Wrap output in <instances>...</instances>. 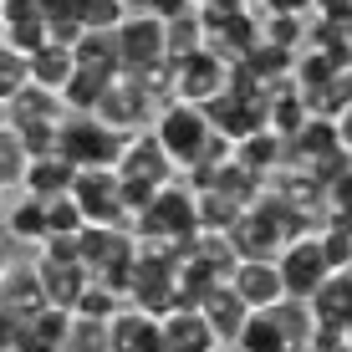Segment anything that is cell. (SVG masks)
Listing matches in <instances>:
<instances>
[{"label": "cell", "mask_w": 352, "mask_h": 352, "mask_svg": "<svg viewBox=\"0 0 352 352\" xmlns=\"http://www.w3.org/2000/svg\"><path fill=\"white\" fill-rule=\"evenodd\" d=\"M148 133L159 138V148L168 153V164H174L179 174H189V168L199 164V153L210 148V138H214L204 107H189V102H164L159 113H153Z\"/></svg>", "instance_id": "cell-1"}, {"label": "cell", "mask_w": 352, "mask_h": 352, "mask_svg": "<svg viewBox=\"0 0 352 352\" xmlns=\"http://www.w3.org/2000/svg\"><path fill=\"white\" fill-rule=\"evenodd\" d=\"M31 271H36V281H41V291H46V307H56V311H72V301H77L82 286L92 281L87 265L77 261V240H46L41 256L31 261Z\"/></svg>", "instance_id": "cell-2"}, {"label": "cell", "mask_w": 352, "mask_h": 352, "mask_svg": "<svg viewBox=\"0 0 352 352\" xmlns=\"http://www.w3.org/2000/svg\"><path fill=\"white\" fill-rule=\"evenodd\" d=\"M153 113H159V102H153L148 92H143L138 77H113L97 97L92 118L102 128H113L118 138H133V133H148L153 128Z\"/></svg>", "instance_id": "cell-3"}, {"label": "cell", "mask_w": 352, "mask_h": 352, "mask_svg": "<svg viewBox=\"0 0 352 352\" xmlns=\"http://www.w3.org/2000/svg\"><path fill=\"white\" fill-rule=\"evenodd\" d=\"M56 153L72 168H118V153H123V138L113 128H102L97 118H62L56 128Z\"/></svg>", "instance_id": "cell-4"}, {"label": "cell", "mask_w": 352, "mask_h": 352, "mask_svg": "<svg viewBox=\"0 0 352 352\" xmlns=\"http://www.w3.org/2000/svg\"><path fill=\"white\" fill-rule=\"evenodd\" d=\"M67 199L77 204L82 225L123 230V204H118V168H77Z\"/></svg>", "instance_id": "cell-5"}, {"label": "cell", "mask_w": 352, "mask_h": 352, "mask_svg": "<svg viewBox=\"0 0 352 352\" xmlns=\"http://www.w3.org/2000/svg\"><path fill=\"white\" fill-rule=\"evenodd\" d=\"M113 41H118V72L123 77H143L148 67L164 62V21L143 16V10H128Z\"/></svg>", "instance_id": "cell-6"}, {"label": "cell", "mask_w": 352, "mask_h": 352, "mask_svg": "<svg viewBox=\"0 0 352 352\" xmlns=\"http://www.w3.org/2000/svg\"><path fill=\"white\" fill-rule=\"evenodd\" d=\"M225 82H230V62H220L210 46H199V52H189V56L174 62V102L204 107V102H214V97L225 92Z\"/></svg>", "instance_id": "cell-7"}, {"label": "cell", "mask_w": 352, "mask_h": 352, "mask_svg": "<svg viewBox=\"0 0 352 352\" xmlns=\"http://www.w3.org/2000/svg\"><path fill=\"white\" fill-rule=\"evenodd\" d=\"M276 271H281V286L291 301H307L311 291H317L327 276V256L317 245V230H307V235H296L291 245H281V256H276Z\"/></svg>", "instance_id": "cell-8"}, {"label": "cell", "mask_w": 352, "mask_h": 352, "mask_svg": "<svg viewBox=\"0 0 352 352\" xmlns=\"http://www.w3.org/2000/svg\"><path fill=\"white\" fill-rule=\"evenodd\" d=\"M118 179H143V184L164 189L179 179V168L168 164V153L159 148L153 133H133V138H123V153H118Z\"/></svg>", "instance_id": "cell-9"}, {"label": "cell", "mask_w": 352, "mask_h": 352, "mask_svg": "<svg viewBox=\"0 0 352 352\" xmlns=\"http://www.w3.org/2000/svg\"><path fill=\"white\" fill-rule=\"evenodd\" d=\"M225 286L235 291L250 311H271L276 301H286V286H281L276 261H235V271H230Z\"/></svg>", "instance_id": "cell-10"}, {"label": "cell", "mask_w": 352, "mask_h": 352, "mask_svg": "<svg viewBox=\"0 0 352 352\" xmlns=\"http://www.w3.org/2000/svg\"><path fill=\"white\" fill-rule=\"evenodd\" d=\"M307 311L317 332H347L352 327V271H337L307 296Z\"/></svg>", "instance_id": "cell-11"}, {"label": "cell", "mask_w": 352, "mask_h": 352, "mask_svg": "<svg viewBox=\"0 0 352 352\" xmlns=\"http://www.w3.org/2000/svg\"><path fill=\"white\" fill-rule=\"evenodd\" d=\"M62 118H67V113H62V97L46 92V87H31V82H26V87H21V92L6 102V128H10V133L56 128Z\"/></svg>", "instance_id": "cell-12"}, {"label": "cell", "mask_w": 352, "mask_h": 352, "mask_svg": "<svg viewBox=\"0 0 352 352\" xmlns=\"http://www.w3.org/2000/svg\"><path fill=\"white\" fill-rule=\"evenodd\" d=\"M214 332L204 327L199 311L174 307L168 317H159V352H214Z\"/></svg>", "instance_id": "cell-13"}, {"label": "cell", "mask_w": 352, "mask_h": 352, "mask_svg": "<svg viewBox=\"0 0 352 352\" xmlns=\"http://www.w3.org/2000/svg\"><path fill=\"white\" fill-rule=\"evenodd\" d=\"M194 311L204 317V327L214 332V342H220V347H235L240 327L250 322V307H245V301H240L230 286H214V291H210V296H204Z\"/></svg>", "instance_id": "cell-14"}, {"label": "cell", "mask_w": 352, "mask_h": 352, "mask_svg": "<svg viewBox=\"0 0 352 352\" xmlns=\"http://www.w3.org/2000/svg\"><path fill=\"white\" fill-rule=\"evenodd\" d=\"M107 352H159V317L123 307L107 322Z\"/></svg>", "instance_id": "cell-15"}, {"label": "cell", "mask_w": 352, "mask_h": 352, "mask_svg": "<svg viewBox=\"0 0 352 352\" xmlns=\"http://www.w3.org/2000/svg\"><path fill=\"white\" fill-rule=\"evenodd\" d=\"M41 307H46V291H41V281H36V271L31 265H10V271L0 276V311L16 317V322H26Z\"/></svg>", "instance_id": "cell-16"}, {"label": "cell", "mask_w": 352, "mask_h": 352, "mask_svg": "<svg viewBox=\"0 0 352 352\" xmlns=\"http://www.w3.org/2000/svg\"><path fill=\"white\" fill-rule=\"evenodd\" d=\"M72 179H77V168H72L62 153H52V159H26L21 194H26V199H62L72 189Z\"/></svg>", "instance_id": "cell-17"}, {"label": "cell", "mask_w": 352, "mask_h": 352, "mask_svg": "<svg viewBox=\"0 0 352 352\" xmlns=\"http://www.w3.org/2000/svg\"><path fill=\"white\" fill-rule=\"evenodd\" d=\"M67 311H56V307H41L36 317H26L16 327V347L10 352H62L67 342Z\"/></svg>", "instance_id": "cell-18"}, {"label": "cell", "mask_w": 352, "mask_h": 352, "mask_svg": "<svg viewBox=\"0 0 352 352\" xmlns=\"http://www.w3.org/2000/svg\"><path fill=\"white\" fill-rule=\"evenodd\" d=\"M72 67L92 72V77H102V82L123 77V72H118V41H113V31H82L77 46H72Z\"/></svg>", "instance_id": "cell-19"}, {"label": "cell", "mask_w": 352, "mask_h": 352, "mask_svg": "<svg viewBox=\"0 0 352 352\" xmlns=\"http://www.w3.org/2000/svg\"><path fill=\"white\" fill-rule=\"evenodd\" d=\"M0 230H6L10 245H16V240H21V245H46V204L21 194L16 204L0 210Z\"/></svg>", "instance_id": "cell-20"}, {"label": "cell", "mask_w": 352, "mask_h": 352, "mask_svg": "<svg viewBox=\"0 0 352 352\" xmlns=\"http://www.w3.org/2000/svg\"><path fill=\"white\" fill-rule=\"evenodd\" d=\"M72 52L67 46H56V41H46V46H36V52L26 56V77H31V87H46V92H62L67 82H72Z\"/></svg>", "instance_id": "cell-21"}, {"label": "cell", "mask_w": 352, "mask_h": 352, "mask_svg": "<svg viewBox=\"0 0 352 352\" xmlns=\"http://www.w3.org/2000/svg\"><path fill=\"white\" fill-rule=\"evenodd\" d=\"M230 159H235L245 174H256L261 184H265V174H276V168H281V138L261 128V133H250V138H240Z\"/></svg>", "instance_id": "cell-22"}, {"label": "cell", "mask_w": 352, "mask_h": 352, "mask_svg": "<svg viewBox=\"0 0 352 352\" xmlns=\"http://www.w3.org/2000/svg\"><path fill=\"white\" fill-rule=\"evenodd\" d=\"M271 327L281 332V342H286V352H307V342H311V332H317V322H311V311H307V301H276L271 311Z\"/></svg>", "instance_id": "cell-23"}, {"label": "cell", "mask_w": 352, "mask_h": 352, "mask_svg": "<svg viewBox=\"0 0 352 352\" xmlns=\"http://www.w3.org/2000/svg\"><path fill=\"white\" fill-rule=\"evenodd\" d=\"M199 46H204V21H199V10H184V16L164 21V56H168V62L199 52Z\"/></svg>", "instance_id": "cell-24"}, {"label": "cell", "mask_w": 352, "mask_h": 352, "mask_svg": "<svg viewBox=\"0 0 352 352\" xmlns=\"http://www.w3.org/2000/svg\"><path fill=\"white\" fill-rule=\"evenodd\" d=\"M118 311H123V296H113L107 286L87 281V286H82V296L72 301V311H67V317H77V322H102V327H107V322L118 317Z\"/></svg>", "instance_id": "cell-25"}, {"label": "cell", "mask_w": 352, "mask_h": 352, "mask_svg": "<svg viewBox=\"0 0 352 352\" xmlns=\"http://www.w3.org/2000/svg\"><path fill=\"white\" fill-rule=\"evenodd\" d=\"M128 10H133L128 0H72V16L82 31H118Z\"/></svg>", "instance_id": "cell-26"}, {"label": "cell", "mask_w": 352, "mask_h": 352, "mask_svg": "<svg viewBox=\"0 0 352 352\" xmlns=\"http://www.w3.org/2000/svg\"><path fill=\"white\" fill-rule=\"evenodd\" d=\"M352 107V72H337L332 82H327L322 92H311L307 97V113L311 118H322V123H332L337 113H347Z\"/></svg>", "instance_id": "cell-27"}, {"label": "cell", "mask_w": 352, "mask_h": 352, "mask_svg": "<svg viewBox=\"0 0 352 352\" xmlns=\"http://www.w3.org/2000/svg\"><path fill=\"white\" fill-rule=\"evenodd\" d=\"M261 41L281 46V52H301L307 46V16H261Z\"/></svg>", "instance_id": "cell-28"}, {"label": "cell", "mask_w": 352, "mask_h": 352, "mask_svg": "<svg viewBox=\"0 0 352 352\" xmlns=\"http://www.w3.org/2000/svg\"><path fill=\"white\" fill-rule=\"evenodd\" d=\"M230 352H286V342H281V332L271 327L265 311H250V322L240 327V337H235Z\"/></svg>", "instance_id": "cell-29"}, {"label": "cell", "mask_w": 352, "mask_h": 352, "mask_svg": "<svg viewBox=\"0 0 352 352\" xmlns=\"http://www.w3.org/2000/svg\"><path fill=\"white\" fill-rule=\"evenodd\" d=\"M317 245H322V256H327V271H352V230L347 225H337V220H327L317 230Z\"/></svg>", "instance_id": "cell-30"}, {"label": "cell", "mask_w": 352, "mask_h": 352, "mask_svg": "<svg viewBox=\"0 0 352 352\" xmlns=\"http://www.w3.org/2000/svg\"><path fill=\"white\" fill-rule=\"evenodd\" d=\"M46 204V240H77L82 235V214H77V204L67 199H41Z\"/></svg>", "instance_id": "cell-31"}, {"label": "cell", "mask_w": 352, "mask_h": 352, "mask_svg": "<svg viewBox=\"0 0 352 352\" xmlns=\"http://www.w3.org/2000/svg\"><path fill=\"white\" fill-rule=\"evenodd\" d=\"M21 174H26V148H21L16 133H0V189H21Z\"/></svg>", "instance_id": "cell-32"}, {"label": "cell", "mask_w": 352, "mask_h": 352, "mask_svg": "<svg viewBox=\"0 0 352 352\" xmlns=\"http://www.w3.org/2000/svg\"><path fill=\"white\" fill-rule=\"evenodd\" d=\"M62 352H107V327L102 322H67V342Z\"/></svg>", "instance_id": "cell-33"}, {"label": "cell", "mask_w": 352, "mask_h": 352, "mask_svg": "<svg viewBox=\"0 0 352 352\" xmlns=\"http://www.w3.org/2000/svg\"><path fill=\"white\" fill-rule=\"evenodd\" d=\"M26 82H31V77H26V56H21L16 46L0 41V102H10Z\"/></svg>", "instance_id": "cell-34"}, {"label": "cell", "mask_w": 352, "mask_h": 352, "mask_svg": "<svg viewBox=\"0 0 352 352\" xmlns=\"http://www.w3.org/2000/svg\"><path fill=\"white\" fill-rule=\"evenodd\" d=\"M322 220H337V225L352 230V168L337 179V184H327V214Z\"/></svg>", "instance_id": "cell-35"}, {"label": "cell", "mask_w": 352, "mask_h": 352, "mask_svg": "<svg viewBox=\"0 0 352 352\" xmlns=\"http://www.w3.org/2000/svg\"><path fill=\"white\" fill-rule=\"evenodd\" d=\"M133 10H143V16H153V21H174V16H184V10H194L189 0H138Z\"/></svg>", "instance_id": "cell-36"}, {"label": "cell", "mask_w": 352, "mask_h": 352, "mask_svg": "<svg viewBox=\"0 0 352 352\" xmlns=\"http://www.w3.org/2000/svg\"><path fill=\"white\" fill-rule=\"evenodd\" d=\"M261 6H265V16H311V0H261Z\"/></svg>", "instance_id": "cell-37"}, {"label": "cell", "mask_w": 352, "mask_h": 352, "mask_svg": "<svg viewBox=\"0 0 352 352\" xmlns=\"http://www.w3.org/2000/svg\"><path fill=\"white\" fill-rule=\"evenodd\" d=\"M352 10V0H311V16H332V21H342Z\"/></svg>", "instance_id": "cell-38"}, {"label": "cell", "mask_w": 352, "mask_h": 352, "mask_svg": "<svg viewBox=\"0 0 352 352\" xmlns=\"http://www.w3.org/2000/svg\"><path fill=\"white\" fill-rule=\"evenodd\" d=\"M332 128H337V143H342V153L352 159V107H347V113H337V118H332Z\"/></svg>", "instance_id": "cell-39"}, {"label": "cell", "mask_w": 352, "mask_h": 352, "mask_svg": "<svg viewBox=\"0 0 352 352\" xmlns=\"http://www.w3.org/2000/svg\"><path fill=\"white\" fill-rule=\"evenodd\" d=\"M16 317H6V311H0V352H10V347H16Z\"/></svg>", "instance_id": "cell-40"}, {"label": "cell", "mask_w": 352, "mask_h": 352, "mask_svg": "<svg viewBox=\"0 0 352 352\" xmlns=\"http://www.w3.org/2000/svg\"><path fill=\"white\" fill-rule=\"evenodd\" d=\"M10 265H16V261H10V240H6V230H0V276H6Z\"/></svg>", "instance_id": "cell-41"}, {"label": "cell", "mask_w": 352, "mask_h": 352, "mask_svg": "<svg viewBox=\"0 0 352 352\" xmlns=\"http://www.w3.org/2000/svg\"><path fill=\"white\" fill-rule=\"evenodd\" d=\"M342 36H347V41H352V10H347V16H342Z\"/></svg>", "instance_id": "cell-42"}, {"label": "cell", "mask_w": 352, "mask_h": 352, "mask_svg": "<svg viewBox=\"0 0 352 352\" xmlns=\"http://www.w3.org/2000/svg\"><path fill=\"white\" fill-rule=\"evenodd\" d=\"M0 133H6V102H0Z\"/></svg>", "instance_id": "cell-43"}, {"label": "cell", "mask_w": 352, "mask_h": 352, "mask_svg": "<svg viewBox=\"0 0 352 352\" xmlns=\"http://www.w3.org/2000/svg\"><path fill=\"white\" fill-rule=\"evenodd\" d=\"M342 337H347V352H352V327H347V332H342Z\"/></svg>", "instance_id": "cell-44"}, {"label": "cell", "mask_w": 352, "mask_h": 352, "mask_svg": "<svg viewBox=\"0 0 352 352\" xmlns=\"http://www.w3.org/2000/svg\"><path fill=\"white\" fill-rule=\"evenodd\" d=\"M0 210H6V189H0Z\"/></svg>", "instance_id": "cell-45"}, {"label": "cell", "mask_w": 352, "mask_h": 352, "mask_svg": "<svg viewBox=\"0 0 352 352\" xmlns=\"http://www.w3.org/2000/svg\"><path fill=\"white\" fill-rule=\"evenodd\" d=\"M214 352H230V347H214Z\"/></svg>", "instance_id": "cell-46"}, {"label": "cell", "mask_w": 352, "mask_h": 352, "mask_svg": "<svg viewBox=\"0 0 352 352\" xmlns=\"http://www.w3.org/2000/svg\"><path fill=\"white\" fill-rule=\"evenodd\" d=\"M128 6H138V0H128Z\"/></svg>", "instance_id": "cell-47"}, {"label": "cell", "mask_w": 352, "mask_h": 352, "mask_svg": "<svg viewBox=\"0 0 352 352\" xmlns=\"http://www.w3.org/2000/svg\"><path fill=\"white\" fill-rule=\"evenodd\" d=\"M250 6H256V0H250Z\"/></svg>", "instance_id": "cell-48"}]
</instances>
